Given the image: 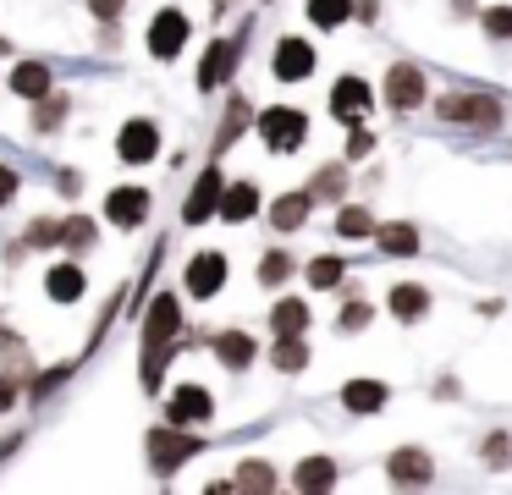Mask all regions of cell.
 Here are the masks:
<instances>
[{"instance_id": "obj_41", "label": "cell", "mask_w": 512, "mask_h": 495, "mask_svg": "<svg viewBox=\"0 0 512 495\" xmlns=\"http://www.w3.org/2000/svg\"><path fill=\"white\" fill-rule=\"evenodd\" d=\"M6 407H12V385L0 380V413H6Z\"/></svg>"}, {"instance_id": "obj_7", "label": "cell", "mask_w": 512, "mask_h": 495, "mask_svg": "<svg viewBox=\"0 0 512 495\" xmlns=\"http://www.w3.org/2000/svg\"><path fill=\"white\" fill-rule=\"evenodd\" d=\"M419 99H424L419 66H391V72H386V105H391V110H413Z\"/></svg>"}, {"instance_id": "obj_3", "label": "cell", "mask_w": 512, "mask_h": 495, "mask_svg": "<svg viewBox=\"0 0 512 495\" xmlns=\"http://www.w3.org/2000/svg\"><path fill=\"white\" fill-rule=\"evenodd\" d=\"M441 116L446 121H468V127H496V121H501V99H490V94H446L441 99Z\"/></svg>"}, {"instance_id": "obj_12", "label": "cell", "mask_w": 512, "mask_h": 495, "mask_svg": "<svg viewBox=\"0 0 512 495\" xmlns=\"http://www.w3.org/2000/svg\"><path fill=\"white\" fill-rule=\"evenodd\" d=\"M331 110H336L342 121H358V116H364V110H369V83H364V77H342V83L331 88Z\"/></svg>"}, {"instance_id": "obj_31", "label": "cell", "mask_w": 512, "mask_h": 495, "mask_svg": "<svg viewBox=\"0 0 512 495\" xmlns=\"http://www.w3.org/2000/svg\"><path fill=\"white\" fill-rule=\"evenodd\" d=\"M287 275H292V259H287V253H270V259L259 264V281H265V286H281Z\"/></svg>"}, {"instance_id": "obj_28", "label": "cell", "mask_w": 512, "mask_h": 495, "mask_svg": "<svg viewBox=\"0 0 512 495\" xmlns=\"http://www.w3.org/2000/svg\"><path fill=\"white\" fill-rule=\"evenodd\" d=\"M336 231H342V237H375V215L358 209V204H347L342 215H336Z\"/></svg>"}, {"instance_id": "obj_17", "label": "cell", "mask_w": 512, "mask_h": 495, "mask_svg": "<svg viewBox=\"0 0 512 495\" xmlns=\"http://www.w3.org/2000/svg\"><path fill=\"white\" fill-rule=\"evenodd\" d=\"M342 407L347 413H375V407H386V385L380 380H353L342 391Z\"/></svg>"}, {"instance_id": "obj_39", "label": "cell", "mask_w": 512, "mask_h": 495, "mask_svg": "<svg viewBox=\"0 0 512 495\" xmlns=\"http://www.w3.org/2000/svg\"><path fill=\"white\" fill-rule=\"evenodd\" d=\"M369 149H375V138H369V132H353V143H347V154H353V160H364Z\"/></svg>"}, {"instance_id": "obj_24", "label": "cell", "mask_w": 512, "mask_h": 495, "mask_svg": "<svg viewBox=\"0 0 512 495\" xmlns=\"http://www.w3.org/2000/svg\"><path fill=\"white\" fill-rule=\"evenodd\" d=\"M325 484H336V462L331 457L298 462V490H325Z\"/></svg>"}, {"instance_id": "obj_40", "label": "cell", "mask_w": 512, "mask_h": 495, "mask_svg": "<svg viewBox=\"0 0 512 495\" xmlns=\"http://www.w3.org/2000/svg\"><path fill=\"white\" fill-rule=\"evenodd\" d=\"M314 193H342V171H320V182H314Z\"/></svg>"}, {"instance_id": "obj_1", "label": "cell", "mask_w": 512, "mask_h": 495, "mask_svg": "<svg viewBox=\"0 0 512 495\" xmlns=\"http://www.w3.org/2000/svg\"><path fill=\"white\" fill-rule=\"evenodd\" d=\"M182 330V308H177V297H155V308H149V319H144V341H149V358H144V385L155 391L160 385V347H166L171 336Z\"/></svg>"}, {"instance_id": "obj_36", "label": "cell", "mask_w": 512, "mask_h": 495, "mask_svg": "<svg viewBox=\"0 0 512 495\" xmlns=\"http://www.w3.org/2000/svg\"><path fill=\"white\" fill-rule=\"evenodd\" d=\"M17 198V171L12 165H0V204H12Z\"/></svg>"}, {"instance_id": "obj_4", "label": "cell", "mask_w": 512, "mask_h": 495, "mask_svg": "<svg viewBox=\"0 0 512 495\" xmlns=\"http://www.w3.org/2000/svg\"><path fill=\"white\" fill-rule=\"evenodd\" d=\"M182 44H188V17H182V11H160V17L149 22V50H155L160 61H171Z\"/></svg>"}, {"instance_id": "obj_2", "label": "cell", "mask_w": 512, "mask_h": 495, "mask_svg": "<svg viewBox=\"0 0 512 495\" xmlns=\"http://www.w3.org/2000/svg\"><path fill=\"white\" fill-rule=\"evenodd\" d=\"M259 132H265V143H270L276 154H287V149H298V143H303L309 121H303V110L276 105V110H265V116H259Z\"/></svg>"}, {"instance_id": "obj_13", "label": "cell", "mask_w": 512, "mask_h": 495, "mask_svg": "<svg viewBox=\"0 0 512 495\" xmlns=\"http://www.w3.org/2000/svg\"><path fill=\"white\" fill-rule=\"evenodd\" d=\"M314 72V50L303 39H281L276 44V77H287V83H298V77Z\"/></svg>"}, {"instance_id": "obj_6", "label": "cell", "mask_w": 512, "mask_h": 495, "mask_svg": "<svg viewBox=\"0 0 512 495\" xmlns=\"http://www.w3.org/2000/svg\"><path fill=\"white\" fill-rule=\"evenodd\" d=\"M193 451H199V440H193V435H177V424H171V429H155V435H149V457H155L160 473H171L182 457H193Z\"/></svg>"}, {"instance_id": "obj_10", "label": "cell", "mask_w": 512, "mask_h": 495, "mask_svg": "<svg viewBox=\"0 0 512 495\" xmlns=\"http://www.w3.org/2000/svg\"><path fill=\"white\" fill-rule=\"evenodd\" d=\"M105 215H111L116 226H144V215H149V193H144V187H116L111 204H105Z\"/></svg>"}, {"instance_id": "obj_29", "label": "cell", "mask_w": 512, "mask_h": 495, "mask_svg": "<svg viewBox=\"0 0 512 495\" xmlns=\"http://www.w3.org/2000/svg\"><path fill=\"white\" fill-rule=\"evenodd\" d=\"M61 242H67V248H89V242H94V220L89 215L61 220Z\"/></svg>"}, {"instance_id": "obj_26", "label": "cell", "mask_w": 512, "mask_h": 495, "mask_svg": "<svg viewBox=\"0 0 512 495\" xmlns=\"http://www.w3.org/2000/svg\"><path fill=\"white\" fill-rule=\"evenodd\" d=\"M375 242L386 253H419V231L413 226H375Z\"/></svg>"}, {"instance_id": "obj_38", "label": "cell", "mask_w": 512, "mask_h": 495, "mask_svg": "<svg viewBox=\"0 0 512 495\" xmlns=\"http://www.w3.org/2000/svg\"><path fill=\"white\" fill-rule=\"evenodd\" d=\"M61 110H67V105H61V99H50V105L39 110V127H61Z\"/></svg>"}, {"instance_id": "obj_14", "label": "cell", "mask_w": 512, "mask_h": 495, "mask_svg": "<svg viewBox=\"0 0 512 495\" xmlns=\"http://www.w3.org/2000/svg\"><path fill=\"white\" fill-rule=\"evenodd\" d=\"M386 473H391L397 484H424V479H430V451H419V446H402L397 457L386 462Z\"/></svg>"}, {"instance_id": "obj_23", "label": "cell", "mask_w": 512, "mask_h": 495, "mask_svg": "<svg viewBox=\"0 0 512 495\" xmlns=\"http://www.w3.org/2000/svg\"><path fill=\"white\" fill-rule=\"evenodd\" d=\"M45 286H50V297H56V303H78V297H83V270H72V264H56Z\"/></svg>"}, {"instance_id": "obj_19", "label": "cell", "mask_w": 512, "mask_h": 495, "mask_svg": "<svg viewBox=\"0 0 512 495\" xmlns=\"http://www.w3.org/2000/svg\"><path fill=\"white\" fill-rule=\"evenodd\" d=\"M254 209H259V193H254L248 182H232V187L221 193V215H226V220H248Z\"/></svg>"}, {"instance_id": "obj_25", "label": "cell", "mask_w": 512, "mask_h": 495, "mask_svg": "<svg viewBox=\"0 0 512 495\" xmlns=\"http://www.w3.org/2000/svg\"><path fill=\"white\" fill-rule=\"evenodd\" d=\"M270 358H276V369H281V374H298L303 363H309V347H303V336H281Z\"/></svg>"}, {"instance_id": "obj_37", "label": "cell", "mask_w": 512, "mask_h": 495, "mask_svg": "<svg viewBox=\"0 0 512 495\" xmlns=\"http://www.w3.org/2000/svg\"><path fill=\"white\" fill-rule=\"evenodd\" d=\"M364 325H369V308H364V303H353V308L342 314V330H364Z\"/></svg>"}, {"instance_id": "obj_35", "label": "cell", "mask_w": 512, "mask_h": 495, "mask_svg": "<svg viewBox=\"0 0 512 495\" xmlns=\"http://www.w3.org/2000/svg\"><path fill=\"white\" fill-rule=\"evenodd\" d=\"M122 6H127V0H89V11L100 22H116V17H122Z\"/></svg>"}, {"instance_id": "obj_34", "label": "cell", "mask_w": 512, "mask_h": 495, "mask_svg": "<svg viewBox=\"0 0 512 495\" xmlns=\"http://www.w3.org/2000/svg\"><path fill=\"white\" fill-rule=\"evenodd\" d=\"M28 242H34V248H50V242H61V226L56 220H39V226L28 231Z\"/></svg>"}, {"instance_id": "obj_33", "label": "cell", "mask_w": 512, "mask_h": 495, "mask_svg": "<svg viewBox=\"0 0 512 495\" xmlns=\"http://www.w3.org/2000/svg\"><path fill=\"white\" fill-rule=\"evenodd\" d=\"M485 33H496V39H512V6H490V11H485Z\"/></svg>"}, {"instance_id": "obj_5", "label": "cell", "mask_w": 512, "mask_h": 495, "mask_svg": "<svg viewBox=\"0 0 512 495\" xmlns=\"http://www.w3.org/2000/svg\"><path fill=\"white\" fill-rule=\"evenodd\" d=\"M116 149H122V160H127V165L155 160V154H160V132H155V121H127L122 138H116Z\"/></svg>"}, {"instance_id": "obj_30", "label": "cell", "mask_w": 512, "mask_h": 495, "mask_svg": "<svg viewBox=\"0 0 512 495\" xmlns=\"http://www.w3.org/2000/svg\"><path fill=\"white\" fill-rule=\"evenodd\" d=\"M237 484H243V490H270L276 473H270L265 462H243V468H237Z\"/></svg>"}, {"instance_id": "obj_27", "label": "cell", "mask_w": 512, "mask_h": 495, "mask_svg": "<svg viewBox=\"0 0 512 495\" xmlns=\"http://www.w3.org/2000/svg\"><path fill=\"white\" fill-rule=\"evenodd\" d=\"M347 17H353V0H309V22L320 28H342Z\"/></svg>"}, {"instance_id": "obj_32", "label": "cell", "mask_w": 512, "mask_h": 495, "mask_svg": "<svg viewBox=\"0 0 512 495\" xmlns=\"http://www.w3.org/2000/svg\"><path fill=\"white\" fill-rule=\"evenodd\" d=\"M309 281H314V286H325V292H331V286L342 281V259H314V264H309Z\"/></svg>"}, {"instance_id": "obj_8", "label": "cell", "mask_w": 512, "mask_h": 495, "mask_svg": "<svg viewBox=\"0 0 512 495\" xmlns=\"http://www.w3.org/2000/svg\"><path fill=\"white\" fill-rule=\"evenodd\" d=\"M226 286V259L221 253H199V259L188 264V292L193 297H215Z\"/></svg>"}, {"instance_id": "obj_20", "label": "cell", "mask_w": 512, "mask_h": 495, "mask_svg": "<svg viewBox=\"0 0 512 495\" xmlns=\"http://www.w3.org/2000/svg\"><path fill=\"white\" fill-rule=\"evenodd\" d=\"M270 325H276V336H303V325H309V308H303L298 297H281L276 314H270Z\"/></svg>"}, {"instance_id": "obj_16", "label": "cell", "mask_w": 512, "mask_h": 495, "mask_svg": "<svg viewBox=\"0 0 512 495\" xmlns=\"http://www.w3.org/2000/svg\"><path fill=\"white\" fill-rule=\"evenodd\" d=\"M12 94L45 99V94H50V66H45V61H23V66L12 72Z\"/></svg>"}, {"instance_id": "obj_15", "label": "cell", "mask_w": 512, "mask_h": 495, "mask_svg": "<svg viewBox=\"0 0 512 495\" xmlns=\"http://www.w3.org/2000/svg\"><path fill=\"white\" fill-rule=\"evenodd\" d=\"M232 61H237V44L232 39L210 44V55H204V66H199V88H221L226 77H232Z\"/></svg>"}, {"instance_id": "obj_11", "label": "cell", "mask_w": 512, "mask_h": 495, "mask_svg": "<svg viewBox=\"0 0 512 495\" xmlns=\"http://www.w3.org/2000/svg\"><path fill=\"white\" fill-rule=\"evenodd\" d=\"M221 193H226V187H221V171L210 165V171L199 176V187H193V198H188V209H182V215H188L193 226H199V220H210L215 209H221Z\"/></svg>"}, {"instance_id": "obj_9", "label": "cell", "mask_w": 512, "mask_h": 495, "mask_svg": "<svg viewBox=\"0 0 512 495\" xmlns=\"http://www.w3.org/2000/svg\"><path fill=\"white\" fill-rule=\"evenodd\" d=\"M210 391H199V385H182V391H171V402H166V413H171V424H204L210 418Z\"/></svg>"}, {"instance_id": "obj_18", "label": "cell", "mask_w": 512, "mask_h": 495, "mask_svg": "<svg viewBox=\"0 0 512 495\" xmlns=\"http://www.w3.org/2000/svg\"><path fill=\"white\" fill-rule=\"evenodd\" d=\"M270 220H276V231H298L303 220H309V193H287L270 204Z\"/></svg>"}, {"instance_id": "obj_22", "label": "cell", "mask_w": 512, "mask_h": 495, "mask_svg": "<svg viewBox=\"0 0 512 495\" xmlns=\"http://www.w3.org/2000/svg\"><path fill=\"white\" fill-rule=\"evenodd\" d=\"M424 308H430V292H424V286L402 281L397 292H391V314H397V319H419Z\"/></svg>"}, {"instance_id": "obj_21", "label": "cell", "mask_w": 512, "mask_h": 495, "mask_svg": "<svg viewBox=\"0 0 512 495\" xmlns=\"http://www.w3.org/2000/svg\"><path fill=\"white\" fill-rule=\"evenodd\" d=\"M215 352H221L226 369H248V363H254V341H248L243 330H226V336L215 341Z\"/></svg>"}]
</instances>
